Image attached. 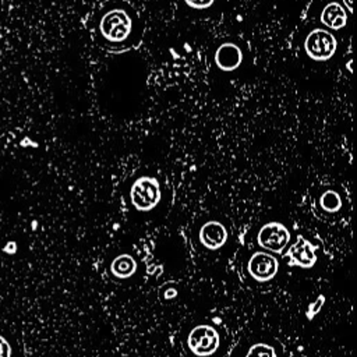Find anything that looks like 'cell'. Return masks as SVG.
Wrapping results in <instances>:
<instances>
[{
	"label": "cell",
	"instance_id": "obj_1",
	"mask_svg": "<svg viewBox=\"0 0 357 357\" xmlns=\"http://www.w3.org/2000/svg\"><path fill=\"white\" fill-rule=\"evenodd\" d=\"M160 184L155 177L142 176L138 177L130 190L131 204L137 211L148 212L152 211L160 201Z\"/></svg>",
	"mask_w": 357,
	"mask_h": 357
},
{
	"label": "cell",
	"instance_id": "obj_2",
	"mask_svg": "<svg viewBox=\"0 0 357 357\" xmlns=\"http://www.w3.org/2000/svg\"><path fill=\"white\" fill-rule=\"evenodd\" d=\"M132 29V21L130 15L121 10V8H114L103 14L99 22V31L102 36L113 43H120L124 42Z\"/></svg>",
	"mask_w": 357,
	"mask_h": 357
},
{
	"label": "cell",
	"instance_id": "obj_3",
	"mask_svg": "<svg viewBox=\"0 0 357 357\" xmlns=\"http://www.w3.org/2000/svg\"><path fill=\"white\" fill-rule=\"evenodd\" d=\"M304 49L310 59L315 61H326L335 54L337 49V40L329 31L317 28L307 35L304 40Z\"/></svg>",
	"mask_w": 357,
	"mask_h": 357
},
{
	"label": "cell",
	"instance_id": "obj_4",
	"mask_svg": "<svg viewBox=\"0 0 357 357\" xmlns=\"http://www.w3.org/2000/svg\"><path fill=\"white\" fill-rule=\"evenodd\" d=\"M220 343L218 331L211 325H197L192 328L187 337V344L190 350L198 357L212 356Z\"/></svg>",
	"mask_w": 357,
	"mask_h": 357
},
{
	"label": "cell",
	"instance_id": "obj_5",
	"mask_svg": "<svg viewBox=\"0 0 357 357\" xmlns=\"http://www.w3.org/2000/svg\"><path fill=\"white\" fill-rule=\"evenodd\" d=\"M289 240H290L289 230L279 222L265 223L257 234L258 244L262 248L272 252H282L284 247L289 244Z\"/></svg>",
	"mask_w": 357,
	"mask_h": 357
},
{
	"label": "cell",
	"instance_id": "obj_6",
	"mask_svg": "<svg viewBox=\"0 0 357 357\" xmlns=\"http://www.w3.org/2000/svg\"><path fill=\"white\" fill-rule=\"evenodd\" d=\"M278 269H279V262L276 257L264 251L254 252L247 264L248 273L257 282H268L273 279L275 275L278 273Z\"/></svg>",
	"mask_w": 357,
	"mask_h": 357
},
{
	"label": "cell",
	"instance_id": "obj_7",
	"mask_svg": "<svg viewBox=\"0 0 357 357\" xmlns=\"http://www.w3.org/2000/svg\"><path fill=\"white\" fill-rule=\"evenodd\" d=\"M287 257L290 258L291 266H300L304 269L312 268L317 262L315 247L308 240H305L300 236H298L297 241L287 251Z\"/></svg>",
	"mask_w": 357,
	"mask_h": 357
},
{
	"label": "cell",
	"instance_id": "obj_8",
	"mask_svg": "<svg viewBox=\"0 0 357 357\" xmlns=\"http://www.w3.org/2000/svg\"><path fill=\"white\" fill-rule=\"evenodd\" d=\"M243 63V52L234 43H223L215 52V64L222 71H234Z\"/></svg>",
	"mask_w": 357,
	"mask_h": 357
},
{
	"label": "cell",
	"instance_id": "obj_9",
	"mask_svg": "<svg viewBox=\"0 0 357 357\" xmlns=\"http://www.w3.org/2000/svg\"><path fill=\"white\" fill-rule=\"evenodd\" d=\"M227 240L226 227L216 220L206 222L199 229V241L208 250L220 248Z\"/></svg>",
	"mask_w": 357,
	"mask_h": 357
},
{
	"label": "cell",
	"instance_id": "obj_10",
	"mask_svg": "<svg viewBox=\"0 0 357 357\" xmlns=\"http://www.w3.org/2000/svg\"><path fill=\"white\" fill-rule=\"evenodd\" d=\"M319 20L325 26L337 31L347 24V14L339 3L331 1L324 7Z\"/></svg>",
	"mask_w": 357,
	"mask_h": 357
},
{
	"label": "cell",
	"instance_id": "obj_11",
	"mask_svg": "<svg viewBox=\"0 0 357 357\" xmlns=\"http://www.w3.org/2000/svg\"><path fill=\"white\" fill-rule=\"evenodd\" d=\"M137 271V261L130 254L117 255L110 264V272L117 279H128Z\"/></svg>",
	"mask_w": 357,
	"mask_h": 357
},
{
	"label": "cell",
	"instance_id": "obj_12",
	"mask_svg": "<svg viewBox=\"0 0 357 357\" xmlns=\"http://www.w3.org/2000/svg\"><path fill=\"white\" fill-rule=\"evenodd\" d=\"M319 204L324 211L333 213L342 208V198L335 190H328L321 195Z\"/></svg>",
	"mask_w": 357,
	"mask_h": 357
},
{
	"label": "cell",
	"instance_id": "obj_13",
	"mask_svg": "<svg viewBox=\"0 0 357 357\" xmlns=\"http://www.w3.org/2000/svg\"><path fill=\"white\" fill-rule=\"evenodd\" d=\"M245 357H276V351L272 346L265 343H255L250 347Z\"/></svg>",
	"mask_w": 357,
	"mask_h": 357
},
{
	"label": "cell",
	"instance_id": "obj_14",
	"mask_svg": "<svg viewBox=\"0 0 357 357\" xmlns=\"http://www.w3.org/2000/svg\"><path fill=\"white\" fill-rule=\"evenodd\" d=\"M324 301H325V297L322 294H319L318 298L308 305V311H307V318L308 319H311L321 310V307L324 305Z\"/></svg>",
	"mask_w": 357,
	"mask_h": 357
},
{
	"label": "cell",
	"instance_id": "obj_15",
	"mask_svg": "<svg viewBox=\"0 0 357 357\" xmlns=\"http://www.w3.org/2000/svg\"><path fill=\"white\" fill-rule=\"evenodd\" d=\"M215 0H184V3L194 10H205L213 4Z\"/></svg>",
	"mask_w": 357,
	"mask_h": 357
},
{
	"label": "cell",
	"instance_id": "obj_16",
	"mask_svg": "<svg viewBox=\"0 0 357 357\" xmlns=\"http://www.w3.org/2000/svg\"><path fill=\"white\" fill-rule=\"evenodd\" d=\"M0 357H11V346L6 340V337H3L1 335H0Z\"/></svg>",
	"mask_w": 357,
	"mask_h": 357
},
{
	"label": "cell",
	"instance_id": "obj_17",
	"mask_svg": "<svg viewBox=\"0 0 357 357\" xmlns=\"http://www.w3.org/2000/svg\"><path fill=\"white\" fill-rule=\"evenodd\" d=\"M343 3L346 4L349 11H353V0H343Z\"/></svg>",
	"mask_w": 357,
	"mask_h": 357
}]
</instances>
